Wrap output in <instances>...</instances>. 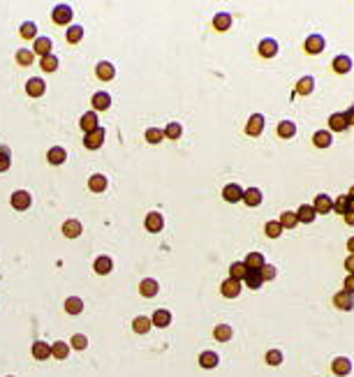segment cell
I'll return each instance as SVG.
<instances>
[{"label":"cell","mask_w":354,"mask_h":377,"mask_svg":"<svg viewBox=\"0 0 354 377\" xmlns=\"http://www.w3.org/2000/svg\"><path fill=\"white\" fill-rule=\"evenodd\" d=\"M12 167V160H9V150L5 146H0V171H7Z\"/></svg>","instance_id":"obj_51"},{"label":"cell","mask_w":354,"mask_h":377,"mask_svg":"<svg viewBox=\"0 0 354 377\" xmlns=\"http://www.w3.org/2000/svg\"><path fill=\"white\" fill-rule=\"evenodd\" d=\"M44 90H46V84L40 77H33V79H28V84H26V93L30 97H42L44 95Z\"/></svg>","instance_id":"obj_12"},{"label":"cell","mask_w":354,"mask_h":377,"mask_svg":"<svg viewBox=\"0 0 354 377\" xmlns=\"http://www.w3.org/2000/svg\"><path fill=\"white\" fill-rule=\"evenodd\" d=\"M324 46H327V42H324V37L322 35H308L306 37V42H303V49H306V53H310V56L322 53L324 51Z\"/></svg>","instance_id":"obj_1"},{"label":"cell","mask_w":354,"mask_h":377,"mask_svg":"<svg viewBox=\"0 0 354 377\" xmlns=\"http://www.w3.org/2000/svg\"><path fill=\"white\" fill-rule=\"evenodd\" d=\"M213 28H215V30H220V33L229 30V28H231V17H229V12H218V14L213 17Z\"/></svg>","instance_id":"obj_19"},{"label":"cell","mask_w":354,"mask_h":377,"mask_svg":"<svg viewBox=\"0 0 354 377\" xmlns=\"http://www.w3.org/2000/svg\"><path fill=\"white\" fill-rule=\"evenodd\" d=\"M243 282L248 285V290H259V287H262V282H264V278H262V269H248V271H246Z\"/></svg>","instance_id":"obj_11"},{"label":"cell","mask_w":354,"mask_h":377,"mask_svg":"<svg viewBox=\"0 0 354 377\" xmlns=\"http://www.w3.org/2000/svg\"><path fill=\"white\" fill-rule=\"evenodd\" d=\"M72 7L70 5H56L53 7V12H51V19H53V23H58V26H65V23H70L72 21Z\"/></svg>","instance_id":"obj_3"},{"label":"cell","mask_w":354,"mask_h":377,"mask_svg":"<svg viewBox=\"0 0 354 377\" xmlns=\"http://www.w3.org/2000/svg\"><path fill=\"white\" fill-rule=\"evenodd\" d=\"M151 324L158 326V329H165V326L171 324V313H169L167 308H160V310H155L151 317Z\"/></svg>","instance_id":"obj_14"},{"label":"cell","mask_w":354,"mask_h":377,"mask_svg":"<svg viewBox=\"0 0 354 377\" xmlns=\"http://www.w3.org/2000/svg\"><path fill=\"white\" fill-rule=\"evenodd\" d=\"M343 292H347V294H354V273H347L345 282H343Z\"/></svg>","instance_id":"obj_54"},{"label":"cell","mask_w":354,"mask_h":377,"mask_svg":"<svg viewBox=\"0 0 354 377\" xmlns=\"http://www.w3.org/2000/svg\"><path fill=\"white\" fill-rule=\"evenodd\" d=\"M81 37H83V28L81 26H70L67 28V33H65V40L70 44H79Z\"/></svg>","instance_id":"obj_43"},{"label":"cell","mask_w":354,"mask_h":377,"mask_svg":"<svg viewBox=\"0 0 354 377\" xmlns=\"http://www.w3.org/2000/svg\"><path fill=\"white\" fill-rule=\"evenodd\" d=\"M331 370H333V375L338 377H345L352 373V361L345 359V356H336L333 363H331Z\"/></svg>","instance_id":"obj_6"},{"label":"cell","mask_w":354,"mask_h":377,"mask_svg":"<svg viewBox=\"0 0 354 377\" xmlns=\"http://www.w3.org/2000/svg\"><path fill=\"white\" fill-rule=\"evenodd\" d=\"M347 250H350V254H354V236L347 241Z\"/></svg>","instance_id":"obj_58"},{"label":"cell","mask_w":354,"mask_h":377,"mask_svg":"<svg viewBox=\"0 0 354 377\" xmlns=\"http://www.w3.org/2000/svg\"><path fill=\"white\" fill-rule=\"evenodd\" d=\"M67 354H70V345L67 342H53L51 345V356H56V359H67Z\"/></svg>","instance_id":"obj_39"},{"label":"cell","mask_w":354,"mask_h":377,"mask_svg":"<svg viewBox=\"0 0 354 377\" xmlns=\"http://www.w3.org/2000/svg\"><path fill=\"white\" fill-rule=\"evenodd\" d=\"M62 234L67 238H77L81 234V222L79 220H65L62 222Z\"/></svg>","instance_id":"obj_27"},{"label":"cell","mask_w":354,"mask_h":377,"mask_svg":"<svg viewBox=\"0 0 354 377\" xmlns=\"http://www.w3.org/2000/svg\"><path fill=\"white\" fill-rule=\"evenodd\" d=\"M222 199H225V202H229V204L241 202V199H243V188H241V185H236V183H229L225 190H222Z\"/></svg>","instance_id":"obj_7"},{"label":"cell","mask_w":354,"mask_h":377,"mask_svg":"<svg viewBox=\"0 0 354 377\" xmlns=\"http://www.w3.org/2000/svg\"><path fill=\"white\" fill-rule=\"evenodd\" d=\"M333 306L338 310H354V294H347V292H338L336 296H333Z\"/></svg>","instance_id":"obj_9"},{"label":"cell","mask_w":354,"mask_h":377,"mask_svg":"<svg viewBox=\"0 0 354 377\" xmlns=\"http://www.w3.org/2000/svg\"><path fill=\"white\" fill-rule=\"evenodd\" d=\"M266 363H269V366H280V363H283V352L269 350L266 352Z\"/></svg>","instance_id":"obj_50"},{"label":"cell","mask_w":354,"mask_h":377,"mask_svg":"<svg viewBox=\"0 0 354 377\" xmlns=\"http://www.w3.org/2000/svg\"><path fill=\"white\" fill-rule=\"evenodd\" d=\"M51 40H49V37H37L35 40V46H33V53H40V56H42V58H44V56H49V53H51Z\"/></svg>","instance_id":"obj_29"},{"label":"cell","mask_w":354,"mask_h":377,"mask_svg":"<svg viewBox=\"0 0 354 377\" xmlns=\"http://www.w3.org/2000/svg\"><path fill=\"white\" fill-rule=\"evenodd\" d=\"M162 227H165V218H162L160 213H155V210H153V213H148V215H146V229H148V231L158 234Z\"/></svg>","instance_id":"obj_22"},{"label":"cell","mask_w":354,"mask_h":377,"mask_svg":"<svg viewBox=\"0 0 354 377\" xmlns=\"http://www.w3.org/2000/svg\"><path fill=\"white\" fill-rule=\"evenodd\" d=\"M93 269H95V273H98V275H106V273H111V269H114V262H111L109 257H104V254H102V257H98V259H95V266H93Z\"/></svg>","instance_id":"obj_30"},{"label":"cell","mask_w":354,"mask_h":377,"mask_svg":"<svg viewBox=\"0 0 354 377\" xmlns=\"http://www.w3.org/2000/svg\"><path fill=\"white\" fill-rule=\"evenodd\" d=\"M312 209H315L317 215H327V213L333 210V199H331L329 194H317L315 202H312Z\"/></svg>","instance_id":"obj_5"},{"label":"cell","mask_w":354,"mask_h":377,"mask_svg":"<svg viewBox=\"0 0 354 377\" xmlns=\"http://www.w3.org/2000/svg\"><path fill=\"white\" fill-rule=\"evenodd\" d=\"M88 188H90V192H104V190H106V176H102V174L90 176V178H88Z\"/></svg>","instance_id":"obj_32"},{"label":"cell","mask_w":354,"mask_h":377,"mask_svg":"<svg viewBox=\"0 0 354 377\" xmlns=\"http://www.w3.org/2000/svg\"><path fill=\"white\" fill-rule=\"evenodd\" d=\"M220 292L225 298H236L241 294V282L234 280V278H227V280L220 285Z\"/></svg>","instance_id":"obj_8"},{"label":"cell","mask_w":354,"mask_h":377,"mask_svg":"<svg viewBox=\"0 0 354 377\" xmlns=\"http://www.w3.org/2000/svg\"><path fill=\"white\" fill-rule=\"evenodd\" d=\"M102 144H104V130H102V127L88 132V134L83 137V146H86L88 150H98Z\"/></svg>","instance_id":"obj_4"},{"label":"cell","mask_w":354,"mask_h":377,"mask_svg":"<svg viewBox=\"0 0 354 377\" xmlns=\"http://www.w3.org/2000/svg\"><path fill=\"white\" fill-rule=\"evenodd\" d=\"M70 345H72V347H77V350H86V347H88V338H86V335H81V334H77L74 338H72Z\"/></svg>","instance_id":"obj_52"},{"label":"cell","mask_w":354,"mask_h":377,"mask_svg":"<svg viewBox=\"0 0 354 377\" xmlns=\"http://www.w3.org/2000/svg\"><path fill=\"white\" fill-rule=\"evenodd\" d=\"M331 67L336 74H347V72L352 70V58L350 56H336L333 63H331Z\"/></svg>","instance_id":"obj_18"},{"label":"cell","mask_w":354,"mask_h":377,"mask_svg":"<svg viewBox=\"0 0 354 377\" xmlns=\"http://www.w3.org/2000/svg\"><path fill=\"white\" fill-rule=\"evenodd\" d=\"M345 271L354 273V254H347L345 257Z\"/></svg>","instance_id":"obj_56"},{"label":"cell","mask_w":354,"mask_h":377,"mask_svg":"<svg viewBox=\"0 0 354 377\" xmlns=\"http://www.w3.org/2000/svg\"><path fill=\"white\" fill-rule=\"evenodd\" d=\"M331 132L329 130H317L315 134H312V144L317 146V148H329L331 146Z\"/></svg>","instance_id":"obj_26"},{"label":"cell","mask_w":354,"mask_h":377,"mask_svg":"<svg viewBox=\"0 0 354 377\" xmlns=\"http://www.w3.org/2000/svg\"><path fill=\"white\" fill-rule=\"evenodd\" d=\"M280 227L283 229H294L296 225H299V218H296V210H285L283 215H280Z\"/></svg>","instance_id":"obj_31"},{"label":"cell","mask_w":354,"mask_h":377,"mask_svg":"<svg viewBox=\"0 0 354 377\" xmlns=\"http://www.w3.org/2000/svg\"><path fill=\"white\" fill-rule=\"evenodd\" d=\"M95 74H98L100 81H111V79L116 77V67L111 65V63L102 61V63H98V67H95Z\"/></svg>","instance_id":"obj_15"},{"label":"cell","mask_w":354,"mask_h":377,"mask_svg":"<svg viewBox=\"0 0 354 377\" xmlns=\"http://www.w3.org/2000/svg\"><path fill=\"white\" fill-rule=\"evenodd\" d=\"M65 310L70 313V315H79L81 310H83V301L79 296H70L65 301Z\"/></svg>","instance_id":"obj_40"},{"label":"cell","mask_w":354,"mask_h":377,"mask_svg":"<svg viewBox=\"0 0 354 377\" xmlns=\"http://www.w3.org/2000/svg\"><path fill=\"white\" fill-rule=\"evenodd\" d=\"M246 269H264V254L262 252H248V257H246Z\"/></svg>","instance_id":"obj_36"},{"label":"cell","mask_w":354,"mask_h":377,"mask_svg":"<svg viewBox=\"0 0 354 377\" xmlns=\"http://www.w3.org/2000/svg\"><path fill=\"white\" fill-rule=\"evenodd\" d=\"M40 67L44 72H56L58 70V58H56L53 53H49V56H44V58L40 61Z\"/></svg>","instance_id":"obj_46"},{"label":"cell","mask_w":354,"mask_h":377,"mask_svg":"<svg viewBox=\"0 0 354 377\" xmlns=\"http://www.w3.org/2000/svg\"><path fill=\"white\" fill-rule=\"evenodd\" d=\"M343 116H345V123H347V125H354V105L350 106V109H347Z\"/></svg>","instance_id":"obj_55"},{"label":"cell","mask_w":354,"mask_h":377,"mask_svg":"<svg viewBox=\"0 0 354 377\" xmlns=\"http://www.w3.org/2000/svg\"><path fill=\"white\" fill-rule=\"evenodd\" d=\"M33 356H35L37 361L49 359V356H51V345H46V342H42V340L33 342Z\"/></svg>","instance_id":"obj_24"},{"label":"cell","mask_w":354,"mask_h":377,"mask_svg":"<svg viewBox=\"0 0 354 377\" xmlns=\"http://www.w3.org/2000/svg\"><path fill=\"white\" fill-rule=\"evenodd\" d=\"M19 35L23 37V40H37V26L33 21H26V23H21V28H19Z\"/></svg>","instance_id":"obj_38"},{"label":"cell","mask_w":354,"mask_h":377,"mask_svg":"<svg viewBox=\"0 0 354 377\" xmlns=\"http://www.w3.org/2000/svg\"><path fill=\"white\" fill-rule=\"evenodd\" d=\"M350 125L345 123V116L343 114H331L329 116V130L331 132H345Z\"/></svg>","instance_id":"obj_25"},{"label":"cell","mask_w":354,"mask_h":377,"mask_svg":"<svg viewBox=\"0 0 354 377\" xmlns=\"http://www.w3.org/2000/svg\"><path fill=\"white\" fill-rule=\"evenodd\" d=\"M79 125H81V130L86 132H93V130H98L100 125H98V114L95 111H88V114H83L81 116V121H79Z\"/></svg>","instance_id":"obj_20"},{"label":"cell","mask_w":354,"mask_h":377,"mask_svg":"<svg viewBox=\"0 0 354 377\" xmlns=\"http://www.w3.org/2000/svg\"><path fill=\"white\" fill-rule=\"evenodd\" d=\"M264 116L262 114H252L248 118V123H246V134L248 137H259L262 132H264Z\"/></svg>","instance_id":"obj_2"},{"label":"cell","mask_w":354,"mask_h":377,"mask_svg":"<svg viewBox=\"0 0 354 377\" xmlns=\"http://www.w3.org/2000/svg\"><path fill=\"white\" fill-rule=\"evenodd\" d=\"M246 271H248V269H246V264L243 262H234L231 264V269H229V278H234V280H243V278H246Z\"/></svg>","instance_id":"obj_45"},{"label":"cell","mask_w":354,"mask_h":377,"mask_svg":"<svg viewBox=\"0 0 354 377\" xmlns=\"http://www.w3.org/2000/svg\"><path fill=\"white\" fill-rule=\"evenodd\" d=\"M350 199H354V185H352V190H350V194H347Z\"/></svg>","instance_id":"obj_59"},{"label":"cell","mask_w":354,"mask_h":377,"mask_svg":"<svg viewBox=\"0 0 354 377\" xmlns=\"http://www.w3.org/2000/svg\"><path fill=\"white\" fill-rule=\"evenodd\" d=\"M312 90H315V79H312V77L299 79V84H296V93H299V95H310Z\"/></svg>","instance_id":"obj_37"},{"label":"cell","mask_w":354,"mask_h":377,"mask_svg":"<svg viewBox=\"0 0 354 377\" xmlns=\"http://www.w3.org/2000/svg\"><path fill=\"white\" fill-rule=\"evenodd\" d=\"M294 134H296V123H292V121H283V123H278V137H283V139H292Z\"/></svg>","instance_id":"obj_33"},{"label":"cell","mask_w":354,"mask_h":377,"mask_svg":"<svg viewBox=\"0 0 354 377\" xmlns=\"http://www.w3.org/2000/svg\"><path fill=\"white\" fill-rule=\"evenodd\" d=\"M90 105H93V111H106V109L111 106V97H109V93L100 90V93H95V95H93Z\"/></svg>","instance_id":"obj_13"},{"label":"cell","mask_w":354,"mask_h":377,"mask_svg":"<svg viewBox=\"0 0 354 377\" xmlns=\"http://www.w3.org/2000/svg\"><path fill=\"white\" fill-rule=\"evenodd\" d=\"M257 51H259V56H262V58H273L275 53H278V42H275V40H271V37H269V40H262Z\"/></svg>","instance_id":"obj_17"},{"label":"cell","mask_w":354,"mask_h":377,"mask_svg":"<svg viewBox=\"0 0 354 377\" xmlns=\"http://www.w3.org/2000/svg\"><path fill=\"white\" fill-rule=\"evenodd\" d=\"M296 218H299V222H306V225H310V222H315V218H317V213H315V209H312V206H308V204H303L301 209L296 210Z\"/></svg>","instance_id":"obj_28"},{"label":"cell","mask_w":354,"mask_h":377,"mask_svg":"<svg viewBox=\"0 0 354 377\" xmlns=\"http://www.w3.org/2000/svg\"><path fill=\"white\" fill-rule=\"evenodd\" d=\"M231 334H234V331H231L229 324H218L215 329H213V338H215L218 342H227L231 338Z\"/></svg>","instance_id":"obj_34"},{"label":"cell","mask_w":354,"mask_h":377,"mask_svg":"<svg viewBox=\"0 0 354 377\" xmlns=\"http://www.w3.org/2000/svg\"><path fill=\"white\" fill-rule=\"evenodd\" d=\"M345 225L354 227V213H352V210H350V213H345Z\"/></svg>","instance_id":"obj_57"},{"label":"cell","mask_w":354,"mask_h":377,"mask_svg":"<svg viewBox=\"0 0 354 377\" xmlns=\"http://www.w3.org/2000/svg\"><path fill=\"white\" fill-rule=\"evenodd\" d=\"M165 139V130H158V127H148L146 130V141L148 144H160Z\"/></svg>","instance_id":"obj_49"},{"label":"cell","mask_w":354,"mask_h":377,"mask_svg":"<svg viewBox=\"0 0 354 377\" xmlns=\"http://www.w3.org/2000/svg\"><path fill=\"white\" fill-rule=\"evenodd\" d=\"M262 190L259 188H248V190H243V199L241 202H246L248 206H259L262 204Z\"/></svg>","instance_id":"obj_21"},{"label":"cell","mask_w":354,"mask_h":377,"mask_svg":"<svg viewBox=\"0 0 354 377\" xmlns=\"http://www.w3.org/2000/svg\"><path fill=\"white\" fill-rule=\"evenodd\" d=\"M264 234L269 238H278L280 234H283V227H280V222L278 220H271V222H266L264 225Z\"/></svg>","instance_id":"obj_44"},{"label":"cell","mask_w":354,"mask_h":377,"mask_svg":"<svg viewBox=\"0 0 354 377\" xmlns=\"http://www.w3.org/2000/svg\"><path fill=\"white\" fill-rule=\"evenodd\" d=\"M151 317H137L132 322V329L137 331V334H148L151 331Z\"/></svg>","instance_id":"obj_42"},{"label":"cell","mask_w":354,"mask_h":377,"mask_svg":"<svg viewBox=\"0 0 354 377\" xmlns=\"http://www.w3.org/2000/svg\"><path fill=\"white\" fill-rule=\"evenodd\" d=\"M262 278H264V280H273L275 278V266L264 264V269H262Z\"/></svg>","instance_id":"obj_53"},{"label":"cell","mask_w":354,"mask_h":377,"mask_svg":"<svg viewBox=\"0 0 354 377\" xmlns=\"http://www.w3.org/2000/svg\"><path fill=\"white\" fill-rule=\"evenodd\" d=\"M183 134V127H181V123H169L167 127H165V137L171 141H176L178 137Z\"/></svg>","instance_id":"obj_48"},{"label":"cell","mask_w":354,"mask_h":377,"mask_svg":"<svg viewBox=\"0 0 354 377\" xmlns=\"http://www.w3.org/2000/svg\"><path fill=\"white\" fill-rule=\"evenodd\" d=\"M333 210H336L338 215H345L347 210H350V197L347 194H340L333 199Z\"/></svg>","instance_id":"obj_41"},{"label":"cell","mask_w":354,"mask_h":377,"mask_svg":"<svg viewBox=\"0 0 354 377\" xmlns=\"http://www.w3.org/2000/svg\"><path fill=\"white\" fill-rule=\"evenodd\" d=\"M33 58H35L33 49H21V51L17 53V63H19V65H23V67L33 65Z\"/></svg>","instance_id":"obj_47"},{"label":"cell","mask_w":354,"mask_h":377,"mask_svg":"<svg viewBox=\"0 0 354 377\" xmlns=\"http://www.w3.org/2000/svg\"><path fill=\"white\" fill-rule=\"evenodd\" d=\"M158 292H160V285H158V280H153V278H146V280H142V285H139V294H142L144 298H153Z\"/></svg>","instance_id":"obj_16"},{"label":"cell","mask_w":354,"mask_h":377,"mask_svg":"<svg viewBox=\"0 0 354 377\" xmlns=\"http://www.w3.org/2000/svg\"><path fill=\"white\" fill-rule=\"evenodd\" d=\"M218 354L215 352H202V356H199V366L202 368H206V370H211V368H215L218 366Z\"/></svg>","instance_id":"obj_35"},{"label":"cell","mask_w":354,"mask_h":377,"mask_svg":"<svg viewBox=\"0 0 354 377\" xmlns=\"http://www.w3.org/2000/svg\"><path fill=\"white\" fill-rule=\"evenodd\" d=\"M9 202H12V209L26 210L28 206H30V202H33V199H30V194H28L26 190H17V192L12 194V199H9Z\"/></svg>","instance_id":"obj_10"},{"label":"cell","mask_w":354,"mask_h":377,"mask_svg":"<svg viewBox=\"0 0 354 377\" xmlns=\"http://www.w3.org/2000/svg\"><path fill=\"white\" fill-rule=\"evenodd\" d=\"M46 160L58 167V165H62V162L67 160V153H65L62 146H53V148H49V153H46Z\"/></svg>","instance_id":"obj_23"}]
</instances>
